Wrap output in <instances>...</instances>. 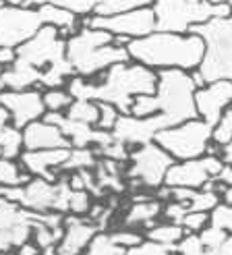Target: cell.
Wrapping results in <instances>:
<instances>
[{
  "mask_svg": "<svg viewBox=\"0 0 232 255\" xmlns=\"http://www.w3.org/2000/svg\"><path fill=\"white\" fill-rule=\"evenodd\" d=\"M218 195L222 197L224 206H230L232 208V187H226L222 183H218Z\"/></svg>",
  "mask_w": 232,
  "mask_h": 255,
  "instance_id": "obj_43",
  "label": "cell"
},
{
  "mask_svg": "<svg viewBox=\"0 0 232 255\" xmlns=\"http://www.w3.org/2000/svg\"><path fill=\"white\" fill-rule=\"evenodd\" d=\"M73 104V96L67 89H46L44 92V106L46 112H67V108Z\"/></svg>",
  "mask_w": 232,
  "mask_h": 255,
  "instance_id": "obj_32",
  "label": "cell"
},
{
  "mask_svg": "<svg viewBox=\"0 0 232 255\" xmlns=\"http://www.w3.org/2000/svg\"><path fill=\"white\" fill-rule=\"evenodd\" d=\"M83 27L92 29H104L114 37H126V40H139L156 31V17H153L151 6L147 8H135L128 12H118L110 17H85Z\"/></svg>",
  "mask_w": 232,
  "mask_h": 255,
  "instance_id": "obj_10",
  "label": "cell"
},
{
  "mask_svg": "<svg viewBox=\"0 0 232 255\" xmlns=\"http://www.w3.org/2000/svg\"><path fill=\"white\" fill-rule=\"evenodd\" d=\"M31 181L29 172H21V164L0 156V187H21Z\"/></svg>",
  "mask_w": 232,
  "mask_h": 255,
  "instance_id": "obj_28",
  "label": "cell"
},
{
  "mask_svg": "<svg viewBox=\"0 0 232 255\" xmlns=\"http://www.w3.org/2000/svg\"><path fill=\"white\" fill-rule=\"evenodd\" d=\"M2 71H4V67H0V75H2Z\"/></svg>",
  "mask_w": 232,
  "mask_h": 255,
  "instance_id": "obj_48",
  "label": "cell"
},
{
  "mask_svg": "<svg viewBox=\"0 0 232 255\" xmlns=\"http://www.w3.org/2000/svg\"><path fill=\"white\" fill-rule=\"evenodd\" d=\"M64 114H67L69 119H73V121H79V123L96 127L98 125V119H100V108H98L96 102L73 100V104L67 108V112H64Z\"/></svg>",
  "mask_w": 232,
  "mask_h": 255,
  "instance_id": "obj_29",
  "label": "cell"
},
{
  "mask_svg": "<svg viewBox=\"0 0 232 255\" xmlns=\"http://www.w3.org/2000/svg\"><path fill=\"white\" fill-rule=\"evenodd\" d=\"M218 123H220L222 127H226V129L232 133V108H228V110L222 114V119L218 121Z\"/></svg>",
  "mask_w": 232,
  "mask_h": 255,
  "instance_id": "obj_44",
  "label": "cell"
},
{
  "mask_svg": "<svg viewBox=\"0 0 232 255\" xmlns=\"http://www.w3.org/2000/svg\"><path fill=\"white\" fill-rule=\"evenodd\" d=\"M164 129H168V127H166L160 114H153V117H147V119H135L131 114H120L112 129V137L128 147H135V145L153 141L156 133Z\"/></svg>",
  "mask_w": 232,
  "mask_h": 255,
  "instance_id": "obj_16",
  "label": "cell"
},
{
  "mask_svg": "<svg viewBox=\"0 0 232 255\" xmlns=\"http://www.w3.org/2000/svg\"><path fill=\"white\" fill-rule=\"evenodd\" d=\"M224 160L222 156H201L195 160L174 162L164 176L166 187H187V189H201L205 183L214 178L222 170Z\"/></svg>",
  "mask_w": 232,
  "mask_h": 255,
  "instance_id": "obj_13",
  "label": "cell"
},
{
  "mask_svg": "<svg viewBox=\"0 0 232 255\" xmlns=\"http://www.w3.org/2000/svg\"><path fill=\"white\" fill-rule=\"evenodd\" d=\"M232 106V81L220 79L205 83L195 92V108L197 117L208 125L216 127L222 114Z\"/></svg>",
  "mask_w": 232,
  "mask_h": 255,
  "instance_id": "obj_15",
  "label": "cell"
},
{
  "mask_svg": "<svg viewBox=\"0 0 232 255\" xmlns=\"http://www.w3.org/2000/svg\"><path fill=\"white\" fill-rule=\"evenodd\" d=\"M230 108H232V106H230Z\"/></svg>",
  "mask_w": 232,
  "mask_h": 255,
  "instance_id": "obj_50",
  "label": "cell"
},
{
  "mask_svg": "<svg viewBox=\"0 0 232 255\" xmlns=\"http://www.w3.org/2000/svg\"><path fill=\"white\" fill-rule=\"evenodd\" d=\"M37 12H40L44 25H52V27H56L64 40L73 35L75 25H77V15L75 12H71L67 8H60V6H54V4L37 6Z\"/></svg>",
  "mask_w": 232,
  "mask_h": 255,
  "instance_id": "obj_22",
  "label": "cell"
},
{
  "mask_svg": "<svg viewBox=\"0 0 232 255\" xmlns=\"http://www.w3.org/2000/svg\"><path fill=\"white\" fill-rule=\"evenodd\" d=\"M156 0H102L98 8L94 10V15L98 17H110V15H118V12H128L135 8H147L151 6Z\"/></svg>",
  "mask_w": 232,
  "mask_h": 255,
  "instance_id": "obj_27",
  "label": "cell"
},
{
  "mask_svg": "<svg viewBox=\"0 0 232 255\" xmlns=\"http://www.w3.org/2000/svg\"><path fill=\"white\" fill-rule=\"evenodd\" d=\"M23 149L37 151V149H71V141L62 135L58 127L46 121H33L23 129Z\"/></svg>",
  "mask_w": 232,
  "mask_h": 255,
  "instance_id": "obj_19",
  "label": "cell"
},
{
  "mask_svg": "<svg viewBox=\"0 0 232 255\" xmlns=\"http://www.w3.org/2000/svg\"><path fill=\"white\" fill-rule=\"evenodd\" d=\"M174 255H218V253L205 249L203 243H201V239H199V235L187 233V235L176 243Z\"/></svg>",
  "mask_w": 232,
  "mask_h": 255,
  "instance_id": "obj_33",
  "label": "cell"
},
{
  "mask_svg": "<svg viewBox=\"0 0 232 255\" xmlns=\"http://www.w3.org/2000/svg\"><path fill=\"white\" fill-rule=\"evenodd\" d=\"M0 197H2V187H0Z\"/></svg>",
  "mask_w": 232,
  "mask_h": 255,
  "instance_id": "obj_49",
  "label": "cell"
},
{
  "mask_svg": "<svg viewBox=\"0 0 232 255\" xmlns=\"http://www.w3.org/2000/svg\"><path fill=\"white\" fill-rule=\"evenodd\" d=\"M62 239L56 245L58 255H81L87 245L92 243V239L100 233V228L94 220H89L87 216H73L64 214V224H62Z\"/></svg>",
  "mask_w": 232,
  "mask_h": 255,
  "instance_id": "obj_17",
  "label": "cell"
},
{
  "mask_svg": "<svg viewBox=\"0 0 232 255\" xmlns=\"http://www.w3.org/2000/svg\"><path fill=\"white\" fill-rule=\"evenodd\" d=\"M158 71L147 69L139 62H118L104 73L92 79L75 77L69 79L67 92L73 100H89V102H106L112 104L120 114H128L137 96L156 94Z\"/></svg>",
  "mask_w": 232,
  "mask_h": 255,
  "instance_id": "obj_1",
  "label": "cell"
},
{
  "mask_svg": "<svg viewBox=\"0 0 232 255\" xmlns=\"http://www.w3.org/2000/svg\"><path fill=\"white\" fill-rule=\"evenodd\" d=\"M96 164H98V154L94 147H71L67 162L60 166V172L94 170Z\"/></svg>",
  "mask_w": 232,
  "mask_h": 255,
  "instance_id": "obj_25",
  "label": "cell"
},
{
  "mask_svg": "<svg viewBox=\"0 0 232 255\" xmlns=\"http://www.w3.org/2000/svg\"><path fill=\"white\" fill-rule=\"evenodd\" d=\"M212 129L214 127L208 125L201 119H193L183 125L170 127L156 133L153 141H156L166 154H170L174 162H185V160H195L205 156L212 141Z\"/></svg>",
  "mask_w": 232,
  "mask_h": 255,
  "instance_id": "obj_7",
  "label": "cell"
},
{
  "mask_svg": "<svg viewBox=\"0 0 232 255\" xmlns=\"http://www.w3.org/2000/svg\"><path fill=\"white\" fill-rule=\"evenodd\" d=\"M89 208H92V193H89V191H71L69 214H73V216H87Z\"/></svg>",
  "mask_w": 232,
  "mask_h": 255,
  "instance_id": "obj_37",
  "label": "cell"
},
{
  "mask_svg": "<svg viewBox=\"0 0 232 255\" xmlns=\"http://www.w3.org/2000/svg\"><path fill=\"white\" fill-rule=\"evenodd\" d=\"M23 151V131L10 123L0 127V156L6 160H17Z\"/></svg>",
  "mask_w": 232,
  "mask_h": 255,
  "instance_id": "obj_24",
  "label": "cell"
},
{
  "mask_svg": "<svg viewBox=\"0 0 232 255\" xmlns=\"http://www.w3.org/2000/svg\"><path fill=\"white\" fill-rule=\"evenodd\" d=\"M180 226L185 228L187 233L199 235L203 228L210 226V212H187L180 220Z\"/></svg>",
  "mask_w": 232,
  "mask_h": 255,
  "instance_id": "obj_36",
  "label": "cell"
},
{
  "mask_svg": "<svg viewBox=\"0 0 232 255\" xmlns=\"http://www.w3.org/2000/svg\"><path fill=\"white\" fill-rule=\"evenodd\" d=\"M71 149H37V151H23L19 156V164L31 176H40L46 181H58L60 166L69 158Z\"/></svg>",
  "mask_w": 232,
  "mask_h": 255,
  "instance_id": "obj_18",
  "label": "cell"
},
{
  "mask_svg": "<svg viewBox=\"0 0 232 255\" xmlns=\"http://www.w3.org/2000/svg\"><path fill=\"white\" fill-rule=\"evenodd\" d=\"M25 2H27V0H4V4H8V6H25Z\"/></svg>",
  "mask_w": 232,
  "mask_h": 255,
  "instance_id": "obj_46",
  "label": "cell"
},
{
  "mask_svg": "<svg viewBox=\"0 0 232 255\" xmlns=\"http://www.w3.org/2000/svg\"><path fill=\"white\" fill-rule=\"evenodd\" d=\"M162 216V201L160 199H145V201H133V206L126 210L122 226L124 228H135L143 226L145 231L156 224V220Z\"/></svg>",
  "mask_w": 232,
  "mask_h": 255,
  "instance_id": "obj_21",
  "label": "cell"
},
{
  "mask_svg": "<svg viewBox=\"0 0 232 255\" xmlns=\"http://www.w3.org/2000/svg\"><path fill=\"white\" fill-rule=\"evenodd\" d=\"M228 233L224 231V228H218V226H208V228H203V231L199 233V239H201V243L205 249H210V251H220L222 243L226 241Z\"/></svg>",
  "mask_w": 232,
  "mask_h": 255,
  "instance_id": "obj_35",
  "label": "cell"
},
{
  "mask_svg": "<svg viewBox=\"0 0 232 255\" xmlns=\"http://www.w3.org/2000/svg\"><path fill=\"white\" fill-rule=\"evenodd\" d=\"M189 212L187 208V203L185 201H170V203H166V206L162 208V216L168 222H176L180 224V220H183V216Z\"/></svg>",
  "mask_w": 232,
  "mask_h": 255,
  "instance_id": "obj_40",
  "label": "cell"
},
{
  "mask_svg": "<svg viewBox=\"0 0 232 255\" xmlns=\"http://www.w3.org/2000/svg\"><path fill=\"white\" fill-rule=\"evenodd\" d=\"M40 75H42L40 69L27 65V62L15 60L10 67H6L2 71L0 79L4 81V87L10 89V92H23V89L37 87V83H40Z\"/></svg>",
  "mask_w": 232,
  "mask_h": 255,
  "instance_id": "obj_20",
  "label": "cell"
},
{
  "mask_svg": "<svg viewBox=\"0 0 232 255\" xmlns=\"http://www.w3.org/2000/svg\"><path fill=\"white\" fill-rule=\"evenodd\" d=\"M156 31L189 33L193 25L232 15L230 4H212L208 0H156L151 4Z\"/></svg>",
  "mask_w": 232,
  "mask_h": 255,
  "instance_id": "obj_6",
  "label": "cell"
},
{
  "mask_svg": "<svg viewBox=\"0 0 232 255\" xmlns=\"http://www.w3.org/2000/svg\"><path fill=\"white\" fill-rule=\"evenodd\" d=\"M214 178H216L218 183L226 185V187H232V166H230V164H224V166H222V170L218 172Z\"/></svg>",
  "mask_w": 232,
  "mask_h": 255,
  "instance_id": "obj_42",
  "label": "cell"
},
{
  "mask_svg": "<svg viewBox=\"0 0 232 255\" xmlns=\"http://www.w3.org/2000/svg\"><path fill=\"white\" fill-rule=\"evenodd\" d=\"M222 160H224V164H230L232 166V139L222 147Z\"/></svg>",
  "mask_w": 232,
  "mask_h": 255,
  "instance_id": "obj_45",
  "label": "cell"
},
{
  "mask_svg": "<svg viewBox=\"0 0 232 255\" xmlns=\"http://www.w3.org/2000/svg\"><path fill=\"white\" fill-rule=\"evenodd\" d=\"M17 60L27 62L35 69H48L54 62H60L67 58V40L58 33L52 25H42L33 37L23 42L19 48H15Z\"/></svg>",
  "mask_w": 232,
  "mask_h": 255,
  "instance_id": "obj_9",
  "label": "cell"
},
{
  "mask_svg": "<svg viewBox=\"0 0 232 255\" xmlns=\"http://www.w3.org/2000/svg\"><path fill=\"white\" fill-rule=\"evenodd\" d=\"M67 58L73 65L75 75L85 79L104 73L112 65L131 60L126 46H116L112 33L92 27H83L67 37Z\"/></svg>",
  "mask_w": 232,
  "mask_h": 255,
  "instance_id": "obj_3",
  "label": "cell"
},
{
  "mask_svg": "<svg viewBox=\"0 0 232 255\" xmlns=\"http://www.w3.org/2000/svg\"><path fill=\"white\" fill-rule=\"evenodd\" d=\"M96 104L100 108V119H98L96 127L102 129V131H110L112 133L116 121H118V117H120V112L116 110L112 104H106V102H96Z\"/></svg>",
  "mask_w": 232,
  "mask_h": 255,
  "instance_id": "obj_38",
  "label": "cell"
},
{
  "mask_svg": "<svg viewBox=\"0 0 232 255\" xmlns=\"http://www.w3.org/2000/svg\"><path fill=\"white\" fill-rule=\"evenodd\" d=\"M174 164V158L156 143L149 141L143 145H137L128 154V168L126 178H133L135 185H143L151 191L164 185V176L168 168Z\"/></svg>",
  "mask_w": 232,
  "mask_h": 255,
  "instance_id": "obj_8",
  "label": "cell"
},
{
  "mask_svg": "<svg viewBox=\"0 0 232 255\" xmlns=\"http://www.w3.org/2000/svg\"><path fill=\"white\" fill-rule=\"evenodd\" d=\"M218 203H220V195L216 191H208V189H197L193 197L189 199L187 208L189 212H212Z\"/></svg>",
  "mask_w": 232,
  "mask_h": 255,
  "instance_id": "obj_31",
  "label": "cell"
},
{
  "mask_svg": "<svg viewBox=\"0 0 232 255\" xmlns=\"http://www.w3.org/2000/svg\"><path fill=\"white\" fill-rule=\"evenodd\" d=\"M0 255H40V247H37L35 243H31V241H27V243H23V245L17 247L15 251H10V253H0Z\"/></svg>",
  "mask_w": 232,
  "mask_h": 255,
  "instance_id": "obj_41",
  "label": "cell"
},
{
  "mask_svg": "<svg viewBox=\"0 0 232 255\" xmlns=\"http://www.w3.org/2000/svg\"><path fill=\"white\" fill-rule=\"evenodd\" d=\"M81 255H124V249L114 243L112 237H110V233L100 231V233L92 239V243L87 245V249H85Z\"/></svg>",
  "mask_w": 232,
  "mask_h": 255,
  "instance_id": "obj_30",
  "label": "cell"
},
{
  "mask_svg": "<svg viewBox=\"0 0 232 255\" xmlns=\"http://www.w3.org/2000/svg\"><path fill=\"white\" fill-rule=\"evenodd\" d=\"M126 52L131 60L153 71L180 69L191 73L201 65L205 44L195 33L153 31L139 40H131L126 44Z\"/></svg>",
  "mask_w": 232,
  "mask_h": 255,
  "instance_id": "obj_2",
  "label": "cell"
},
{
  "mask_svg": "<svg viewBox=\"0 0 232 255\" xmlns=\"http://www.w3.org/2000/svg\"><path fill=\"white\" fill-rule=\"evenodd\" d=\"M42 25L44 21L37 8L4 4L0 8V48H19L33 37Z\"/></svg>",
  "mask_w": 232,
  "mask_h": 255,
  "instance_id": "obj_11",
  "label": "cell"
},
{
  "mask_svg": "<svg viewBox=\"0 0 232 255\" xmlns=\"http://www.w3.org/2000/svg\"><path fill=\"white\" fill-rule=\"evenodd\" d=\"M33 216L19 203L0 197V253H10L31 241Z\"/></svg>",
  "mask_w": 232,
  "mask_h": 255,
  "instance_id": "obj_12",
  "label": "cell"
},
{
  "mask_svg": "<svg viewBox=\"0 0 232 255\" xmlns=\"http://www.w3.org/2000/svg\"><path fill=\"white\" fill-rule=\"evenodd\" d=\"M0 106L8 112L10 125L17 127V129H21V131L29 123L40 121L46 114L44 94L37 87L23 89V92H10V89H4V92L0 94Z\"/></svg>",
  "mask_w": 232,
  "mask_h": 255,
  "instance_id": "obj_14",
  "label": "cell"
},
{
  "mask_svg": "<svg viewBox=\"0 0 232 255\" xmlns=\"http://www.w3.org/2000/svg\"><path fill=\"white\" fill-rule=\"evenodd\" d=\"M195 92L197 85L193 83L189 71H180V69L158 71L153 104H156V114H160L164 119L168 129L183 125L187 121L199 119L195 108Z\"/></svg>",
  "mask_w": 232,
  "mask_h": 255,
  "instance_id": "obj_4",
  "label": "cell"
},
{
  "mask_svg": "<svg viewBox=\"0 0 232 255\" xmlns=\"http://www.w3.org/2000/svg\"><path fill=\"white\" fill-rule=\"evenodd\" d=\"M143 235H145L147 241H153V243H158L162 247H168V249L174 251L176 243L187 235V231L176 222H164V224H153L151 228H147Z\"/></svg>",
  "mask_w": 232,
  "mask_h": 255,
  "instance_id": "obj_23",
  "label": "cell"
},
{
  "mask_svg": "<svg viewBox=\"0 0 232 255\" xmlns=\"http://www.w3.org/2000/svg\"><path fill=\"white\" fill-rule=\"evenodd\" d=\"M124 255H174V251L145 239L143 243H139V245H135V247H131V249H126Z\"/></svg>",
  "mask_w": 232,
  "mask_h": 255,
  "instance_id": "obj_39",
  "label": "cell"
},
{
  "mask_svg": "<svg viewBox=\"0 0 232 255\" xmlns=\"http://www.w3.org/2000/svg\"><path fill=\"white\" fill-rule=\"evenodd\" d=\"M4 89H6V87H4V81H2V79H0V94H2V92H4Z\"/></svg>",
  "mask_w": 232,
  "mask_h": 255,
  "instance_id": "obj_47",
  "label": "cell"
},
{
  "mask_svg": "<svg viewBox=\"0 0 232 255\" xmlns=\"http://www.w3.org/2000/svg\"><path fill=\"white\" fill-rule=\"evenodd\" d=\"M189 33L199 35L205 44L201 65L197 67L203 81H232V15L193 25Z\"/></svg>",
  "mask_w": 232,
  "mask_h": 255,
  "instance_id": "obj_5",
  "label": "cell"
},
{
  "mask_svg": "<svg viewBox=\"0 0 232 255\" xmlns=\"http://www.w3.org/2000/svg\"><path fill=\"white\" fill-rule=\"evenodd\" d=\"M110 237H112L114 243L118 245V247H122L124 251L145 241V235H141L139 231H135V228H124V226L118 228V231H112Z\"/></svg>",
  "mask_w": 232,
  "mask_h": 255,
  "instance_id": "obj_34",
  "label": "cell"
},
{
  "mask_svg": "<svg viewBox=\"0 0 232 255\" xmlns=\"http://www.w3.org/2000/svg\"><path fill=\"white\" fill-rule=\"evenodd\" d=\"M102 0H27L25 6L27 8H37L42 4H54L60 8H67L71 12H75L77 17L79 15H94V10L98 8V4Z\"/></svg>",
  "mask_w": 232,
  "mask_h": 255,
  "instance_id": "obj_26",
  "label": "cell"
}]
</instances>
